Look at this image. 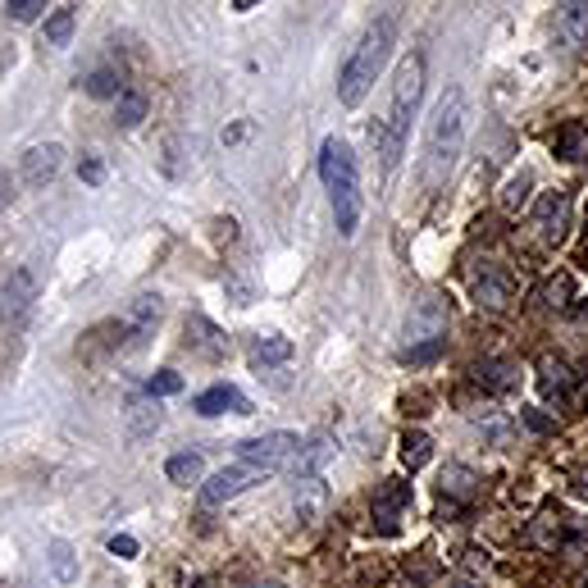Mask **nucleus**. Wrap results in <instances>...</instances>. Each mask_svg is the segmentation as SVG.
<instances>
[{"label":"nucleus","instance_id":"obj_1","mask_svg":"<svg viewBox=\"0 0 588 588\" xmlns=\"http://www.w3.org/2000/svg\"><path fill=\"white\" fill-rule=\"evenodd\" d=\"M420 92H424V55H406V60L397 64V78H392L388 110H383V119L370 124V142L379 146L383 169H392L397 155H402L411 119H415V105H420Z\"/></svg>","mask_w":588,"mask_h":588},{"label":"nucleus","instance_id":"obj_2","mask_svg":"<svg viewBox=\"0 0 588 588\" xmlns=\"http://www.w3.org/2000/svg\"><path fill=\"white\" fill-rule=\"evenodd\" d=\"M465 146V92L447 87L434 105V124H429V142H424V187H443L447 174L456 169Z\"/></svg>","mask_w":588,"mask_h":588},{"label":"nucleus","instance_id":"obj_3","mask_svg":"<svg viewBox=\"0 0 588 588\" xmlns=\"http://www.w3.org/2000/svg\"><path fill=\"white\" fill-rule=\"evenodd\" d=\"M320 178H324V187H329L338 233L351 238V233L361 228V174H356V155H351V146L342 142V137H324Z\"/></svg>","mask_w":588,"mask_h":588},{"label":"nucleus","instance_id":"obj_4","mask_svg":"<svg viewBox=\"0 0 588 588\" xmlns=\"http://www.w3.org/2000/svg\"><path fill=\"white\" fill-rule=\"evenodd\" d=\"M392 37H397V23H392V14H388V19H379L370 32H365L361 46L351 51V60L342 64V73H338V101L347 105V110H356V105L370 96V87L379 83L383 64H388V55H392Z\"/></svg>","mask_w":588,"mask_h":588},{"label":"nucleus","instance_id":"obj_5","mask_svg":"<svg viewBox=\"0 0 588 588\" xmlns=\"http://www.w3.org/2000/svg\"><path fill=\"white\" fill-rule=\"evenodd\" d=\"M297 452H301L297 434H265V438H247V443L238 447V461L260 465L265 475H279V470H292Z\"/></svg>","mask_w":588,"mask_h":588},{"label":"nucleus","instance_id":"obj_6","mask_svg":"<svg viewBox=\"0 0 588 588\" xmlns=\"http://www.w3.org/2000/svg\"><path fill=\"white\" fill-rule=\"evenodd\" d=\"M260 479H269L260 465H247V461L224 465L219 475H210L206 484H201V502H206V506H224V502H233L238 493H247L251 484H260Z\"/></svg>","mask_w":588,"mask_h":588},{"label":"nucleus","instance_id":"obj_7","mask_svg":"<svg viewBox=\"0 0 588 588\" xmlns=\"http://www.w3.org/2000/svg\"><path fill=\"white\" fill-rule=\"evenodd\" d=\"M32 301H37V279L28 269H10V279H0V320L19 329L32 315Z\"/></svg>","mask_w":588,"mask_h":588},{"label":"nucleus","instance_id":"obj_8","mask_svg":"<svg viewBox=\"0 0 588 588\" xmlns=\"http://www.w3.org/2000/svg\"><path fill=\"white\" fill-rule=\"evenodd\" d=\"M406 506H411V484H402V479H388V484L374 493V529H379V534H397Z\"/></svg>","mask_w":588,"mask_h":588},{"label":"nucleus","instance_id":"obj_9","mask_svg":"<svg viewBox=\"0 0 588 588\" xmlns=\"http://www.w3.org/2000/svg\"><path fill=\"white\" fill-rule=\"evenodd\" d=\"M538 238L547 242V247H561L566 242V228H570V196L566 192H547L543 201H538Z\"/></svg>","mask_w":588,"mask_h":588},{"label":"nucleus","instance_id":"obj_10","mask_svg":"<svg viewBox=\"0 0 588 588\" xmlns=\"http://www.w3.org/2000/svg\"><path fill=\"white\" fill-rule=\"evenodd\" d=\"M443 333H447V301L424 297L420 306H415V315L406 320V338H411V347H415V342H434V338H443Z\"/></svg>","mask_w":588,"mask_h":588},{"label":"nucleus","instance_id":"obj_11","mask_svg":"<svg viewBox=\"0 0 588 588\" xmlns=\"http://www.w3.org/2000/svg\"><path fill=\"white\" fill-rule=\"evenodd\" d=\"M288 511H292V520H297V525H315V520L329 511V488H324L320 479H297Z\"/></svg>","mask_w":588,"mask_h":588},{"label":"nucleus","instance_id":"obj_12","mask_svg":"<svg viewBox=\"0 0 588 588\" xmlns=\"http://www.w3.org/2000/svg\"><path fill=\"white\" fill-rule=\"evenodd\" d=\"M196 415H251V402L242 397L238 388H228V383H215L196 397Z\"/></svg>","mask_w":588,"mask_h":588},{"label":"nucleus","instance_id":"obj_13","mask_svg":"<svg viewBox=\"0 0 588 588\" xmlns=\"http://www.w3.org/2000/svg\"><path fill=\"white\" fill-rule=\"evenodd\" d=\"M60 146L46 142V146H32L28 155H23V183L28 187H46L55 174H60Z\"/></svg>","mask_w":588,"mask_h":588},{"label":"nucleus","instance_id":"obj_14","mask_svg":"<svg viewBox=\"0 0 588 588\" xmlns=\"http://www.w3.org/2000/svg\"><path fill=\"white\" fill-rule=\"evenodd\" d=\"M247 361H251V370H274V365H288L292 361V342L279 338V333H260V338H251Z\"/></svg>","mask_w":588,"mask_h":588},{"label":"nucleus","instance_id":"obj_15","mask_svg":"<svg viewBox=\"0 0 588 588\" xmlns=\"http://www.w3.org/2000/svg\"><path fill=\"white\" fill-rule=\"evenodd\" d=\"M557 42L570 51L588 46V5H557Z\"/></svg>","mask_w":588,"mask_h":588},{"label":"nucleus","instance_id":"obj_16","mask_svg":"<svg viewBox=\"0 0 588 588\" xmlns=\"http://www.w3.org/2000/svg\"><path fill=\"white\" fill-rule=\"evenodd\" d=\"M160 297H151V292H146V297H137L133 306H128V315H124V329L133 333V342H142L146 333L155 329V324H160Z\"/></svg>","mask_w":588,"mask_h":588},{"label":"nucleus","instance_id":"obj_17","mask_svg":"<svg viewBox=\"0 0 588 588\" xmlns=\"http://www.w3.org/2000/svg\"><path fill=\"white\" fill-rule=\"evenodd\" d=\"M333 452H338V447H333V438H315L310 447H301V452H297L292 475H297V479H320V470L333 461Z\"/></svg>","mask_w":588,"mask_h":588},{"label":"nucleus","instance_id":"obj_18","mask_svg":"<svg viewBox=\"0 0 588 588\" xmlns=\"http://www.w3.org/2000/svg\"><path fill=\"white\" fill-rule=\"evenodd\" d=\"M538 388H543V397H552V402H566L570 388H575V374L561 361H543L538 365Z\"/></svg>","mask_w":588,"mask_h":588},{"label":"nucleus","instance_id":"obj_19","mask_svg":"<svg viewBox=\"0 0 588 588\" xmlns=\"http://www.w3.org/2000/svg\"><path fill=\"white\" fill-rule=\"evenodd\" d=\"M475 297H479V306H506V297H511V279L497 274L493 265H484V274H475Z\"/></svg>","mask_w":588,"mask_h":588},{"label":"nucleus","instance_id":"obj_20","mask_svg":"<svg viewBox=\"0 0 588 588\" xmlns=\"http://www.w3.org/2000/svg\"><path fill=\"white\" fill-rule=\"evenodd\" d=\"M187 347H196L201 356H224L228 342H219V329H215V324L196 315V320H187Z\"/></svg>","mask_w":588,"mask_h":588},{"label":"nucleus","instance_id":"obj_21","mask_svg":"<svg viewBox=\"0 0 588 588\" xmlns=\"http://www.w3.org/2000/svg\"><path fill=\"white\" fill-rule=\"evenodd\" d=\"M201 470H206L201 452H178V456H169V461H165L169 484H178V488H192L196 479H201Z\"/></svg>","mask_w":588,"mask_h":588},{"label":"nucleus","instance_id":"obj_22","mask_svg":"<svg viewBox=\"0 0 588 588\" xmlns=\"http://www.w3.org/2000/svg\"><path fill=\"white\" fill-rule=\"evenodd\" d=\"M73 5H60V10H51L46 14V23H42V37H46V46H69V37H73Z\"/></svg>","mask_w":588,"mask_h":588},{"label":"nucleus","instance_id":"obj_23","mask_svg":"<svg viewBox=\"0 0 588 588\" xmlns=\"http://www.w3.org/2000/svg\"><path fill=\"white\" fill-rule=\"evenodd\" d=\"M479 383H488V388H493V392H511V388H516V365H506V361H484V365H479Z\"/></svg>","mask_w":588,"mask_h":588},{"label":"nucleus","instance_id":"obj_24","mask_svg":"<svg viewBox=\"0 0 588 588\" xmlns=\"http://www.w3.org/2000/svg\"><path fill=\"white\" fill-rule=\"evenodd\" d=\"M429 452H434V443H429V434H420V429H411V434H402V465H406V470H420V465L429 461Z\"/></svg>","mask_w":588,"mask_h":588},{"label":"nucleus","instance_id":"obj_25","mask_svg":"<svg viewBox=\"0 0 588 588\" xmlns=\"http://www.w3.org/2000/svg\"><path fill=\"white\" fill-rule=\"evenodd\" d=\"M114 119H119V128H137L146 119V96L142 92H124L119 96V105H114Z\"/></svg>","mask_w":588,"mask_h":588},{"label":"nucleus","instance_id":"obj_26","mask_svg":"<svg viewBox=\"0 0 588 588\" xmlns=\"http://www.w3.org/2000/svg\"><path fill=\"white\" fill-rule=\"evenodd\" d=\"M438 488H443V497H461V502H465V497L475 493V475H470L465 465H447L443 484H438Z\"/></svg>","mask_w":588,"mask_h":588},{"label":"nucleus","instance_id":"obj_27","mask_svg":"<svg viewBox=\"0 0 588 588\" xmlns=\"http://www.w3.org/2000/svg\"><path fill=\"white\" fill-rule=\"evenodd\" d=\"M584 151H588L584 128H579V124L561 128V137H557V155H561V160H584Z\"/></svg>","mask_w":588,"mask_h":588},{"label":"nucleus","instance_id":"obj_28","mask_svg":"<svg viewBox=\"0 0 588 588\" xmlns=\"http://www.w3.org/2000/svg\"><path fill=\"white\" fill-rule=\"evenodd\" d=\"M529 187H534V174H529V169H520V174L511 178V183H506L502 206H506V210H520V206L529 201Z\"/></svg>","mask_w":588,"mask_h":588},{"label":"nucleus","instance_id":"obj_29","mask_svg":"<svg viewBox=\"0 0 588 588\" xmlns=\"http://www.w3.org/2000/svg\"><path fill=\"white\" fill-rule=\"evenodd\" d=\"M51 570H55V579H64V584H73V575H78V566H73V552H69V543H60V538H55V543H51Z\"/></svg>","mask_w":588,"mask_h":588},{"label":"nucleus","instance_id":"obj_30","mask_svg":"<svg viewBox=\"0 0 588 588\" xmlns=\"http://www.w3.org/2000/svg\"><path fill=\"white\" fill-rule=\"evenodd\" d=\"M570 292H575V279H570V274H557V279L543 283V301H547V306H566Z\"/></svg>","mask_w":588,"mask_h":588},{"label":"nucleus","instance_id":"obj_31","mask_svg":"<svg viewBox=\"0 0 588 588\" xmlns=\"http://www.w3.org/2000/svg\"><path fill=\"white\" fill-rule=\"evenodd\" d=\"M83 87H87V96H101V101H105V96H124V92H119V78H114L110 69H96Z\"/></svg>","mask_w":588,"mask_h":588},{"label":"nucleus","instance_id":"obj_32","mask_svg":"<svg viewBox=\"0 0 588 588\" xmlns=\"http://www.w3.org/2000/svg\"><path fill=\"white\" fill-rule=\"evenodd\" d=\"M146 392H151V397H174V392H183V374H174V370H160V374H151V383H146Z\"/></svg>","mask_w":588,"mask_h":588},{"label":"nucleus","instance_id":"obj_33","mask_svg":"<svg viewBox=\"0 0 588 588\" xmlns=\"http://www.w3.org/2000/svg\"><path fill=\"white\" fill-rule=\"evenodd\" d=\"M447 347V338H434V342H420V347H406L402 351V361H411V365H429V361H438V351Z\"/></svg>","mask_w":588,"mask_h":588},{"label":"nucleus","instance_id":"obj_34","mask_svg":"<svg viewBox=\"0 0 588 588\" xmlns=\"http://www.w3.org/2000/svg\"><path fill=\"white\" fill-rule=\"evenodd\" d=\"M42 10H46L42 0H10V5H5V14H10L14 23H32V19H37V14H42Z\"/></svg>","mask_w":588,"mask_h":588},{"label":"nucleus","instance_id":"obj_35","mask_svg":"<svg viewBox=\"0 0 588 588\" xmlns=\"http://www.w3.org/2000/svg\"><path fill=\"white\" fill-rule=\"evenodd\" d=\"M110 552H114V557H137V538L133 534H114L110 538Z\"/></svg>","mask_w":588,"mask_h":588},{"label":"nucleus","instance_id":"obj_36","mask_svg":"<svg viewBox=\"0 0 588 588\" xmlns=\"http://www.w3.org/2000/svg\"><path fill=\"white\" fill-rule=\"evenodd\" d=\"M78 174H83L87 183H101V178H105V165H101V160H96V155H87V160H83V169H78Z\"/></svg>","mask_w":588,"mask_h":588},{"label":"nucleus","instance_id":"obj_37","mask_svg":"<svg viewBox=\"0 0 588 588\" xmlns=\"http://www.w3.org/2000/svg\"><path fill=\"white\" fill-rule=\"evenodd\" d=\"M10 196H14V178H10V174H0V210L10 206Z\"/></svg>","mask_w":588,"mask_h":588},{"label":"nucleus","instance_id":"obj_38","mask_svg":"<svg viewBox=\"0 0 588 588\" xmlns=\"http://www.w3.org/2000/svg\"><path fill=\"white\" fill-rule=\"evenodd\" d=\"M525 420H529V429H538V434H543V429H547V420H543V415H538V411H525Z\"/></svg>","mask_w":588,"mask_h":588},{"label":"nucleus","instance_id":"obj_39","mask_svg":"<svg viewBox=\"0 0 588 588\" xmlns=\"http://www.w3.org/2000/svg\"><path fill=\"white\" fill-rule=\"evenodd\" d=\"M575 493L588 497V470H584V475H575Z\"/></svg>","mask_w":588,"mask_h":588},{"label":"nucleus","instance_id":"obj_40","mask_svg":"<svg viewBox=\"0 0 588 588\" xmlns=\"http://www.w3.org/2000/svg\"><path fill=\"white\" fill-rule=\"evenodd\" d=\"M256 588H288V584H256Z\"/></svg>","mask_w":588,"mask_h":588}]
</instances>
